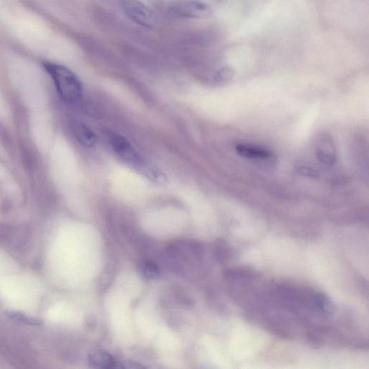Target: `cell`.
I'll list each match as a JSON object with an SVG mask.
<instances>
[{"instance_id":"30bf717a","label":"cell","mask_w":369,"mask_h":369,"mask_svg":"<svg viewBox=\"0 0 369 369\" xmlns=\"http://www.w3.org/2000/svg\"><path fill=\"white\" fill-rule=\"evenodd\" d=\"M139 268L140 271L146 278L155 279L160 275V270L158 265L153 261H142L139 265Z\"/></svg>"},{"instance_id":"5b68a950","label":"cell","mask_w":369,"mask_h":369,"mask_svg":"<svg viewBox=\"0 0 369 369\" xmlns=\"http://www.w3.org/2000/svg\"><path fill=\"white\" fill-rule=\"evenodd\" d=\"M316 155L321 164L333 166L337 161V153L334 142L328 135L321 136L316 145Z\"/></svg>"},{"instance_id":"8992f818","label":"cell","mask_w":369,"mask_h":369,"mask_svg":"<svg viewBox=\"0 0 369 369\" xmlns=\"http://www.w3.org/2000/svg\"><path fill=\"white\" fill-rule=\"evenodd\" d=\"M235 149L239 155L249 159L269 161L273 158L270 151L260 148L258 146L239 144L236 146Z\"/></svg>"},{"instance_id":"7a4b0ae2","label":"cell","mask_w":369,"mask_h":369,"mask_svg":"<svg viewBox=\"0 0 369 369\" xmlns=\"http://www.w3.org/2000/svg\"><path fill=\"white\" fill-rule=\"evenodd\" d=\"M43 67L52 78L58 95L64 101L76 103L81 100L82 85L75 73L63 65L52 63H43Z\"/></svg>"},{"instance_id":"8fae6325","label":"cell","mask_w":369,"mask_h":369,"mask_svg":"<svg viewBox=\"0 0 369 369\" xmlns=\"http://www.w3.org/2000/svg\"><path fill=\"white\" fill-rule=\"evenodd\" d=\"M229 254V250L224 245H219L216 247V256L219 260H225Z\"/></svg>"},{"instance_id":"3957f363","label":"cell","mask_w":369,"mask_h":369,"mask_svg":"<svg viewBox=\"0 0 369 369\" xmlns=\"http://www.w3.org/2000/svg\"><path fill=\"white\" fill-rule=\"evenodd\" d=\"M171 11L179 18L197 20L209 19L213 14L210 5L202 0H176Z\"/></svg>"},{"instance_id":"4fadbf2b","label":"cell","mask_w":369,"mask_h":369,"mask_svg":"<svg viewBox=\"0 0 369 369\" xmlns=\"http://www.w3.org/2000/svg\"><path fill=\"white\" fill-rule=\"evenodd\" d=\"M122 368H144L143 366L139 364L133 362V361H124L122 364Z\"/></svg>"},{"instance_id":"ba28073f","label":"cell","mask_w":369,"mask_h":369,"mask_svg":"<svg viewBox=\"0 0 369 369\" xmlns=\"http://www.w3.org/2000/svg\"><path fill=\"white\" fill-rule=\"evenodd\" d=\"M89 364L94 368H111L115 367V361L109 353L105 350H96L90 354Z\"/></svg>"},{"instance_id":"52a82bcc","label":"cell","mask_w":369,"mask_h":369,"mask_svg":"<svg viewBox=\"0 0 369 369\" xmlns=\"http://www.w3.org/2000/svg\"><path fill=\"white\" fill-rule=\"evenodd\" d=\"M72 131L77 140L83 146L93 147L97 142L94 132L85 124L80 122L74 124Z\"/></svg>"},{"instance_id":"6da1fadb","label":"cell","mask_w":369,"mask_h":369,"mask_svg":"<svg viewBox=\"0 0 369 369\" xmlns=\"http://www.w3.org/2000/svg\"><path fill=\"white\" fill-rule=\"evenodd\" d=\"M107 137L114 153L126 164L140 171L155 181H164V175L145 161L134 146L123 136L114 132L108 133Z\"/></svg>"},{"instance_id":"7c38bea8","label":"cell","mask_w":369,"mask_h":369,"mask_svg":"<svg viewBox=\"0 0 369 369\" xmlns=\"http://www.w3.org/2000/svg\"><path fill=\"white\" fill-rule=\"evenodd\" d=\"M225 276L227 278H244V277H249L252 276V273L250 272H248L247 271H243V270H230L227 271L225 273Z\"/></svg>"},{"instance_id":"9c48e42d","label":"cell","mask_w":369,"mask_h":369,"mask_svg":"<svg viewBox=\"0 0 369 369\" xmlns=\"http://www.w3.org/2000/svg\"><path fill=\"white\" fill-rule=\"evenodd\" d=\"M6 315L11 320L27 324V326H41L43 324V321L41 319L28 316L21 312L10 310V311L6 312Z\"/></svg>"},{"instance_id":"277c9868","label":"cell","mask_w":369,"mask_h":369,"mask_svg":"<svg viewBox=\"0 0 369 369\" xmlns=\"http://www.w3.org/2000/svg\"><path fill=\"white\" fill-rule=\"evenodd\" d=\"M122 8L131 21L144 27L155 23L153 13L141 0H121Z\"/></svg>"}]
</instances>
